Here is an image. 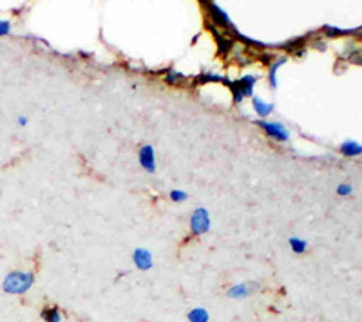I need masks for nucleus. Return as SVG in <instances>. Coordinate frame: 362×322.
I'll return each instance as SVG.
<instances>
[{"label":"nucleus","instance_id":"obj_12","mask_svg":"<svg viewBox=\"0 0 362 322\" xmlns=\"http://www.w3.org/2000/svg\"><path fill=\"white\" fill-rule=\"evenodd\" d=\"M250 295V285H238V286H232L228 290V297L232 299H238V297H247Z\"/></svg>","mask_w":362,"mask_h":322},{"label":"nucleus","instance_id":"obj_15","mask_svg":"<svg viewBox=\"0 0 362 322\" xmlns=\"http://www.w3.org/2000/svg\"><path fill=\"white\" fill-rule=\"evenodd\" d=\"M42 317H44L45 322H60L62 321V315L58 311V308H45L42 311Z\"/></svg>","mask_w":362,"mask_h":322},{"label":"nucleus","instance_id":"obj_22","mask_svg":"<svg viewBox=\"0 0 362 322\" xmlns=\"http://www.w3.org/2000/svg\"><path fill=\"white\" fill-rule=\"evenodd\" d=\"M18 124H21V125H25V124H28V120H25L24 116H21V118H18Z\"/></svg>","mask_w":362,"mask_h":322},{"label":"nucleus","instance_id":"obj_16","mask_svg":"<svg viewBox=\"0 0 362 322\" xmlns=\"http://www.w3.org/2000/svg\"><path fill=\"white\" fill-rule=\"evenodd\" d=\"M189 321L190 322H206L209 321V314H206L203 308H196L189 314Z\"/></svg>","mask_w":362,"mask_h":322},{"label":"nucleus","instance_id":"obj_5","mask_svg":"<svg viewBox=\"0 0 362 322\" xmlns=\"http://www.w3.org/2000/svg\"><path fill=\"white\" fill-rule=\"evenodd\" d=\"M209 15H210V20L214 22V24L221 25V28H232V22L230 17H228V13L225 9L219 8L216 2H209Z\"/></svg>","mask_w":362,"mask_h":322},{"label":"nucleus","instance_id":"obj_7","mask_svg":"<svg viewBox=\"0 0 362 322\" xmlns=\"http://www.w3.org/2000/svg\"><path fill=\"white\" fill-rule=\"evenodd\" d=\"M132 261H134V265L140 270L153 268V256L145 248H136L134 254H132Z\"/></svg>","mask_w":362,"mask_h":322},{"label":"nucleus","instance_id":"obj_9","mask_svg":"<svg viewBox=\"0 0 362 322\" xmlns=\"http://www.w3.org/2000/svg\"><path fill=\"white\" fill-rule=\"evenodd\" d=\"M284 64H286V56L277 58V60H274V64H268V80H270V85L274 89H277V69L283 67Z\"/></svg>","mask_w":362,"mask_h":322},{"label":"nucleus","instance_id":"obj_19","mask_svg":"<svg viewBox=\"0 0 362 322\" xmlns=\"http://www.w3.org/2000/svg\"><path fill=\"white\" fill-rule=\"evenodd\" d=\"M183 78H185V76L181 75V73H174V71H169L167 76H165V80H167L169 83H180L183 82Z\"/></svg>","mask_w":362,"mask_h":322},{"label":"nucleus","instance_id":"obj_14","mask_svg":"<svg viewBox=\"0 0 362 322\" xmlns=\"http://www.w3.org/2000/svg\"><path fill=\"white\" fill-rule=\"evenodd\" d=\"M288 244L296 254H305L306 248H308V243L305 239H299V237H290Z\"/></svg>","mask_w":362,"mask_h":322},{"label":"nucleus","instance_id":"obj_6","mask_svg":"<svg viewBox=\"0 0 362 322\" xmlns=\"http://www.w3.org/2000/svg\"><path fill=\"white\" fill-rule=\"evenodd\" d=\"M140 163L148 174L156 172V156H154V149L151 145H144L140 149Z\"/></svg>","mask_w":362,"mask_h":322},{"label":"nucleus","instance_id":"obj_4","mask_svg":"<svg viewBox=\"0 0 362 322\" xmlns=\"http://www.w3.org/2000/svg\"><path fill=\"white\" fill-rule=\"evenodd\" d=\"M190 228L196 236L199 234H205L210 228V215L206 212V208H196L192 214V219H190Z\"/></svg>","mask_w":362,"mask_h":322},{"label":"nucleus","instance_id":"obj_8","mask_svg":"<svg viewBox=\"0 0 362 322\" xmlns=\"http://www.w3.org/2000/svg\"><path fill=\"white\" fill-rule=\"evenodd\" d=\"M212 29V33H214V37H216V42H218V47H219V53H228V51L232 49V47H234V40H232L230 37H228V35L226 33H219L218 29L216 28H210Z\"/></svg>","mask_w":362,"mask_h":322},{"label":"nucleus","instance_id":"obj_17","mask_svg":"<svg viewBox=\"0 0 362 322\" xmlns=\"http://www.w3.org/2000/svg\"><path fill=\"white\" fill-rule=\"evenodd\" d=\"M198 82H199V83H205V82H221V83H226V85H228V82H230V80L223 78V76H219V75H210V73H206V75L198 76Z\"/></svg>","mask_w":362,"mask_h":322},{"label":"nucleus","instance_id":"obj_2","mask_svg":"<svg viewBox=\"0 0 362 322\" xmlns=\"http://www.w3.org/2000/svg\"><path fill=\"white\" fill-rule=\"evenodd\" d=\"M33 273H25V272H13L6 277L4 281V290L9 292V294H22L25 290L31 288L33 285Z\"/></svg>","mask_w":362,"mask_h":322},{"label":"nucleus","instance_id":"obj_3","mask_svg":"<svg viewBox=\"0 0 362 322\" xmlns=\"http://www.w3.org/2000/svg\"><path fill=\"white\" fill-rule=\"evenodd\" d=\"M257 125L263 129L268 136L274 138V140H277V141H288L290 140V131L284 127L283 124H279V121H263V120H259V121H257Z\"/></svg>","mask_w":362,"mask_h":322},{"label":"nucleus","instance_id":"obj_10","mask_svg":"<svg viewBox=\"0 0 362 322\" xmlns=\"http://www.w3.org/2000/svg\"><path fill=\"white\" fill-rule=\"evenodd\" d=\"M252 105H254V111L261 116V118H267L272 111H274V104H267L264 100L254 96L252 98Z\"/></svg>","mask_w":362,"mask_h":322},{"label":"nucleus","instance_id":"obj_1","mask_svg":"<svg viewBox=\"0 0 362 322\" xmlns=\"http://www.w3.org/2000/svg\"><path fill=\"white\" fill-rule=\"evenodd\" d=\"M257 82V76L247 75L243 78L235 80V82H228V87H230V93L234 96V104L239 105L243 104V100L247 96H252V91H254V85Z\"/></svg>","mask_w":362,"mask_h":322},{"label":"nucleus","instance_id":"obj_11","mask_svg":"<svg viewBox=\"0 0 362 322\" xmlns=\"http://www.w3.org/2000/svg\"><path fill=\"white\" fill-rule=\"evenodd\" d=\"M341 153L344 154V156H350V157L361 156L362 147H361V143H357V141L348 140V141H344V143L341 145Z\"/></svg>","mask_w":362,"mask_h":322},{"label":"nucleus","instance_id":"obj_21","mask_svg":"<svg viewBox=\"0 0 362 322\" xmlns=\"http://www.w3.org/2000/svg\"><path fill=\"white\" fill-rule=\"evenodd\" d=\"M9 31H11V24L6 20H0V37H6V35H9Z\"/></svg>","mask_w":362,"mask_h":322},{"label":"nucleus","instance_id":"obj_13","mask_svg":"<svg viewBox=\"0 0 362 322\" xmlns=\"http://www.w3.org/2000/svg\"><path fill=\"white\" fill-rule=\"evenodd\" d=\"M322 31H325L328 37H346V35L355 33V29H339V28H334V25H325Z\"/></svg>","mask_w":362,"mask_h":322},{"label":"nucleus","instance_id":"obj_20","mask_svg":"<svg viewBox=\"0 0 362 322\" xmlns=\"http://www.w3.org/2000/svg\"><path fill=\"white\" fill-rule=\"evenodd\" d=\"M354 192V186L348 185V183H342V185L337 186V194L339 196H350Z\"/></svg>","mask_w":362,"mask_h":322},{"label":"nucleus","instance_id":"obj_18","mask_svg":"<svg viewBox=\"0 0 362 322\" xmlns=\"http://www.w3.org/2000/svg\"><path fill=\"white\" fill-rule=\"evenodd\" d=\"M170 199H173L174 203L187 201V199H189V194L183 192V190H173V192H170Z\"/></svg>","mask_w":362,"mask_h":322}]
</instances>
